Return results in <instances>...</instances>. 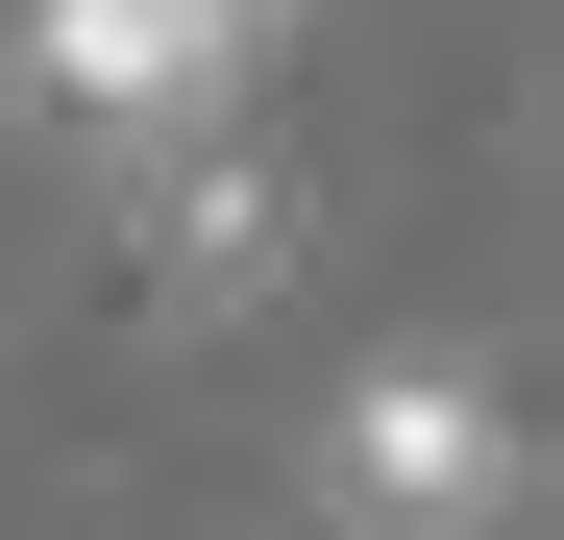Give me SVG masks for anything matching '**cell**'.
<instances>
[{"label":"cell","instance_id":"obj_1","mask_svg":"<svg viewBox=\"0 0 564 540\" xmlns=\"http://www.w3.org/2000/svg\"><path fill=\"white\" fill-rule=\"evenodd\" d=\"M319 492H344L368 540H491V516H516V418L466 393V369H368L344 442H319Z\"/></svg>","mask_w":564,"mask_h":540},{"label":"cell","instance_id":"obj_2","mask_svg":"<svg viewBox=\"0 0 564 540\" xmlns=\"http://www.w3.org/2000/svg\"><path fill=\"white\" fill-rule=\"evenodd\" d=\"M148 270H172L197 320H246L270 270H295V172L221 148V99H197V123H148Z\"/></svg>","mask_w":564,"mask_h":540},{"label":"cell","instance_id":"obj_3","mask_svg":"<svg viewBox=\"0 0 564 540\" xmlns=\"http://www.w3.org/2000/svg\"><path fill=\"white\" fill-rule=\"evenodd\" d=\"M148 25H172V50H197V74H221V99H246V50H270V25H295V0H148Z\"/></svg>","mask_w":564,"mask_h":540}]
</instances>
